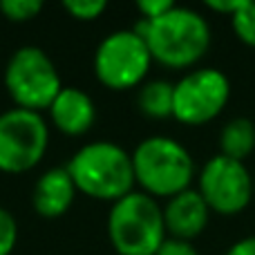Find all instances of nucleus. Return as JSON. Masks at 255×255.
Masks as SVG:
<instances>
[{"label":"nucleus","mask_w":255,"mask_h":255,"mask_svg":"<svg viewBox=\"0 0 255 255\" xmlns=\"http://www.w3.org/2000/svg\"><path fill=\"white\" fill-rule=\"evenodd\" d=\"M152 54V61L166 67H190L208 52L211 27L206 18L188 7H172L154 20L139 18L132 27Z\"/></svg>","instance_id":"1"},{"label":"nucleus","mask_w":255,"mask_h":255,"mask_svg":"<svg viewBox=\"0 0 255 255\" xmlns=\"http://www.w3.org/2000/svg\"><path fill=\"white\" fill-rule=\"evenodd\" d=\"M253 188H255V179H253Z\"/></svg>","instance_id":"23"},{"label":"nucleus","mask_w":255,"mask_h":255,"mask_svg":"<svg viewBox=\"0 0 255 255\" xmlns=\"http://www.w3.org/2000/svg\"><path fill=\"white\" fill-rule=\"evenodd\" d=\"M136 184L150 197H175L190 188L195 175V161L190 152L177 139L166 134L145 136L132 150Z\"/></svg>","instance_id":"3"},{"label":"nucleus","mask_w":255,"mask_h":255,"mask_svg":"<svg viewBox=\"0 0 255 255\" xmlns=\"http://www.w3.org/2000/svg\"><path fill=\"white\" fill-rule=\"evenodd\" d=\"M4 88L16 108L43 112L63 90V81L56 63L45 49L36 45H22L7 61Z\"/></svg>","instance_id":"5"},{"label":"nucleus","mask_w":255,"mask_h":255,"mask_svg":"<svg viewBox=\"0 0 255 255\" xmlns=\"http://www.w3.org/2000/svg\"><path fill=\"white\" fill-rule=\"evenodd\" d=\"M139 110L150 119H166L172 117V103H175V83L163 79L145 81L139 88Z\"/></svg>","instance_id":"14"},{"label":"nucleus","mask_w":255,"mask_h":255,"mask_svg":"<svg viewBox=\"0 0 255 255\" xmlns=\"http://www.w3.org/2000/svg\"><path fill=\"white\" fill-rule=\"evenodd\" d=\"M0 11L16 22H25L43 11V0H0Z\"/></svg>","instance_id":"16"},{"label":"nucleus","mask_w":255,"mask_h":255,"mask_svg":"<svg viewBox=\"0 0 255 255\" xmlns=\"http://www.w3.org/2000/svg\"><path fill=\"white\" fill-rule=\"evenodd\" d=\"M231 97V83L224 72L215 67L188 72L175 83L172 117L186 126H202L213 121Z\"/></svg>","instance_id":"8"},{"label":"nucleus","mask_w":255,"mask_h":255,"mask_svg":"<svg viewBox=\"0 0 255 255\" xmlns=\"http://www.w3.org/2000/svg\"><path fill=\"white\" fill-rule=\"evenodd\" d=\"M154 255H199L197 249L188 242V240H177V238H166L159 251Z\"/></svg>","instance_id":"20"},{"label":"nucleus","mask_w":255,"mask_h":255,"mask_svg":"<svg viewBox=\"0 0 255 255\" xmlns=\"http://www.w3.org/2000/svg\"><path fill=\"white\" fill-rule=\"evenodd\" d=\"M18 242V222L11 215V211H7L4 206H0V255H11Z\"/></svg>","instance_id":"18"},{"label":"nucleus","mask_w":255,"mask_h":255,"mask_svg":"<svg viewBox=\"0 0 255 255\" xmlns=\"http://www.w3.org/2000/svg\"><path fill=\"white\" fill-rule=\"evenodd\" d=\"M172 7H175L172 0H139L136 2V9H139L141 18H145V20H154V18L163 16L166 11H170Z\"/></svg>","instance_id":"19"},{"label":"nucleus","mask_w":255,"mask_h":255,"mask_svg":"<svg viewBox=\"0 0 255 255\" xmlns=\"http://www.w3.org/2000/svg\"><path fill=\"white\" fill-rule=\"evenodd\" d=\"M255 148V126L247 117L231 119L220 132V154L235 161H242L244 157L253 152Z\"/></svg>","instance_id":"13"},{"label":"nucleus","mask_w":255,"mask_h":255,"mask_svg":"<svg viewBox=\"0 0 255 255\" xmlns=\"http://www.w3.org/2000/svg\"><path fill=\"white\" fill-rule=\"evenodd\" d=\"M76 186L74 179L70 177L65 166H54L47 168L43 175L36 179L34 190H31V206L40 217H54L65 215L72 208L76 197Z\"/></svg>","instance_id":"12"},{"label":"nucleus","mask_w":255,"mask_h":255,"mask_svg":"<svg viewBox=\"0 0 255 255\" xmlns=\"http://www.w3.org/2000/svg\"><path fill=\"white\" fill-rule=\"evenodd\" d=\"M240 4H242V0H208L206 7L213 9V11H222V13L233 16V13L240 9Z\"/></svg>","instance_id":"21"},{"label":"nucleus","mask_w":255,"mask_h":255,"mask_svg":"<svg viewBox=\"0 0 255 255\" xmlns=\"http://www.w3.org/2000/svg\"><path fill=\"white\" fill-rule=\"evenodd\" d=\"M49 121L58 132L70 136L85 134L97 121L94 99L76 85H63L52 106L47 108Z\"/></svg>","instance_id":"10"},{"label":"nucleus","mask_w":255,"mask_h":255,"mask_svg":"<svg viewBox=\"0 0 255 255\" xmlns=\"http://www.w3.org/2000/svg\"><path fill=\"white\" fill-rule=\"evenodd\" d=\"M208 208L206 199L199 190L186 188L179 195L170 197L163 206V222H166V233L177 240H193L206 229L208 224Z\"/></svg>","instance_id":"11"},{"label":"nucleus","mask_w":255,"mask_h":255,"mask_svg":"<svg viewBox=\"0 0 255 255\" xmlns=\"http://www.w3.org/2000/svg\"><path fill=\"white\" fill-rule=\"evenodd\" d=\"M226 255H255V235L235 242L233 247L226 251Z\"/></svg>","instance_id":"22"},{"label":"nucleus","mask_w":255,"mask_h":255,"mask_svg":"<svg viewBox=\"0 0 255 255\" xmlns=\"http://www.w3.org/2000/svg\"><path fill=\"white\" fill-rule=\"evenodd\" d=\"M199 193L208 208L222 215H235L251 202L255 188L253 177L242 161L215 154L199 172Z\"/></svg>","instance_id":"9"},{"label":"nucleus","mask_w":255,"mask_h":255,"mask_svg":"<svg viewBox=\"0 0 255 255\" xmlns=\"http://www.w3.org/2000/svg\"><path fill=\"white\" fill-rule=\"evenodd\" d=\"M49 145L43 112L9 108L0 112V172H27L38 166Z\"/></svg>","instance_id":"6"},{"label":"nucleus","mask_w":255,"mask_h":255,"mask_svg":"<svg viewBox=\"0 0 255 255\" xmlns=\"http://www.w3.org/2000/svg\"><path fill=\"white\" fill-rule=\"evenodd\" d=\"M152 54L143 36L134 29H117L108 34L94 52V74L106 88L128 90L145 79Z\"/></svg>","instance_id":"7"},{"label":"nucleus","mask_w":255,"mask_h":255,"mask_svg":"<svg viewBox=\"0 0 255 255\" xmlns=\"http://www.w3.org/2000/svg\"><path fill=\"white\" fill-rule=\"evenodd\" d=\"M65 168L79 193L101 202L115 204L117 199L132 193L136 184L132 152L117 141L97 139L81 145Z\"/></svg>","instance_id":"2"},{"label":"nucleus","mask_w":255,"mask_h":255,"mask_svg":"<svg viewBox=\"0 0 255 255\" xmlns=\"http://www.w3.org/2000/svg\"><path fill=\"white\" fill-rule=\"evenodd\" d=\"M231 25L242 43L255 47V0H242L240 9L231 16Z\"/></svg>","instance_id":"15"},{"label":"nucleus","mask_w":255,"mask_h":255,"mask_svg":"<svg viewBox=\"0 0 255 255\" xmlns=\"http://www.w3.org/2000/svg\"><path fill=\"white\" fill-rule=\"evenodd\" d=\"M108 238L119 255H154L163 244V208L143 190L117 199L108 213Z\"/></svg>","instance_id":"4"},{"label":"nucleus","mask_w":255,"mask_h":255,"mask_svg":"<svg viewBox=\"0 0 255 255\" xmlns=\"http://www.w3.org/2000/svg\"><path fill=\"white\" fill-rule=\"evenodd\" d=\"M63 9L76 20H94L108 9L106 0H63Z\"/></svg>","instance_id":"17"}]
</instances>
